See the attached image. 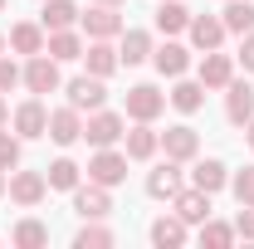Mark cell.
Segmentation results:
<instances>
[{
    "label": "cell",
    "instance_id": "obj_16",
    "mask_svg": "<svg viewBox=\"0 0 254 249\" xmlns=\"http://www.w3.org/2000/svg\"><path fill=\"white\" fill-rule=\"evenodd\" d=\"M123 142H127V161H152L161 147V132H152V123H137L132 132H123Z\"/></svg>",
    "mask_w": 254,
    "mask_h": 249
},
{
    "label": "cell",
    "instance_id": "obj_33",
    "mask_svg": "<svg viewBox=\"0 0 254 249\" xmlns=\"http://www.w3.org/2000/svg\"><path fill=\"white\" fill-rule=\"evenodd\" d=\"M0 166H5V171H15V166H20V132L10 137V132L0 127Z\"/></svg>",
    "mask_w": 254,
    "mask_h": 249
},
{
    "label": "cell",
    "instance_id": "obj_11",
    "mask_svg": "<svg viewBox=\"0 0 254 249\" xmlns=\"http://www.w3.org/2000/svg\"><path fill=\"white\" fill-rule=\"evenodd\" d=\"M68 103H73L78 113H83V108H88V113H98V108L108 103V88H103V78H93V73L73 78V83H68Z\"/></svg>",
    "mask_w": 254,
    "mask_h": 249
},
{
    "label": "cell",
    "instance_id": "obj_38",
    "mask_svg": "<svg viewBox=\"0 0 254 249\" xmlns=\"http://www.w3.org/2000/svg\"><path fill=\"white\" fill-rule=\"evenodd\" d=\"M245 137H250V147H254V118H250V123H245Z\"/></svg>",
    "mask_w": 254,
    "mask_h": 249
},
{
    "label": "cell",
    "instance_id": "obj_20",
    "mask_svg": "<svg viewBox=\"0 0 254 249\" xmlns=\"http://www.w3.org/2000/svg\"><path fill=\"white\" fill-rule=\"evenodd\" d=\"M83 63H88V73H93V78H108V73H118V49H113V44H108V39H93V44H88V49H83Z\"/></svg>",
    "mask_w": 254,
    "mask_h": 249
},
{
    "label": "cell",
    "instance_id": "obj_25",
    "mask_svg": "<svg viewBox=\"0 0 254 249\" xmlns=\"http://www.w3.org/2000/svg\"><path fill=\"white\" fill-rule=\"evenodd\" d=\"M152 245L157 249H181L186 245V220L181 215H161L157 225H152Z\"/></svg>",
    "mask_w": 254,
    "mask_h": 249
},
{
    "label": "cell",
    "instance_id": "obj_23",
    "mask_svg": "<svg viewBox=\"0 0 254 249\" xmlns=\"http://www.w3.org/2000/svg\"><path fill=\"white\" fill-rule=\"evenodd\" d=\"M157 30H161V34L190 30V10L181 5V0H157Z\"/></svg>",
    "mask_w": 254,
    "mask_h": 249
},
{
    "label": "cell",
    "instance_id": "obj_30",
    "mask_svg": "<svg viewBox=\"0 0 254 249\" xmlns=\"http://www.w3.org/2000/svg\"><path fill=\"white\" fill-rule=\"evenodd\" d=\"M44 181H49L54 190H73V186H78V166H73L68 156H59V161L49 166V176H44Z\"/></svg>",
    "mask_w": 254,
    "mask_h": 249
},
{
    "label": "cell",
    "instance_id": "obj_21",
    "mask_svg": "<svg viewBox=\"0 0 254 249\" xmlns=\"http://www.w3.org/2000/svg\"><path fill=\"white\" fill-rule=\"evenodd\" d=\"M78 15H83V10H78L73 0H44L39 25H44V34H49V30H73V25H78Z\"/></svg>",
    "mask_w": 254,
    "mask_h": 249
},
{
    "label": "cell",
    "instance_id": "obj_10",
    "mask_svg": "<svg viewBox=\"0 0 254 249\" xmlns=\"http://www.w3.org/2000/svg\"><path fill=\"white\" fill-rule=\"evenodd\" d=\"M225 118H230L235 127H245L254 118V88L250 83H235V78L225 83Z\"/></svg>",
    "mask_w": 254,
    "mask_h": 249
},
{
    "label": "cell",
    "instance_id": "obj_40",
    "mask_svg": "<svg viewBox=\"0 0 254 249\" xmlns=\"http://www.w3.org/2000/svg\"><path fill=\"white\" fill-rule=\"evenodd\" d=\"M5 186H10V181H5V166H0V195H5Z\"/></svg>",
    "mask_w": 254,
    "mask_h": 249
},
{
    "label": "cell",
    "instance_id": "obj_12",
    "mask_svg": "<svg viewBox=\"0 0 254 249\" xmlns=\"http://www.w3.org/2000/svg\"><path fill=\"white\" fill-rule=\"evenodd\" d=\"M49 137H54L59 147H73V142L83 137V118H78V108H73V103L49 113Z\"/></svg>",
    "mask_w": 254,
    "mask_h": 249
},
{
    "label": "cell",
    "instance_id": "obj_17",
    "mask_svg": "<svg viewBox=\"0 0 254 249\" xmlns=\"http://www.w3.org/2000/svg\"><path fill=\"white\" fill-rule=\"evenodd\" d=\"M176 190H181V161L166 156V166H157V171L147 176V195H152V200H171Z\"/></svg>",
    "mask_w": 254,
    "mask_h": 249
},
{
    "label": "cell",
    "instance_id": "obj_43",
    "mask_svg": "<svg viewBox=\"0 0 254 249\" xmlns=\"http://www.w3.org/2000/svg\"><path fill=\"white\" fill-rule=\"evenodd\" d=\"M0 10H5V0H0Z\"/></svg>",
    "mask_w": 254,
    "mask_h": 249
},
{
    "label": "cell",
    "instance_id": "obj_7",
    "mask_svg": "<svg viewBox=\"0 0 254 249\" xmlns=\"http://www.w3.org/2000/svg\"><path fill=\"white\" fill-rule=\"evenodd\" d=\"M73 210L83 220H103L108 210H113V195H108V186H98V181H88V186H73Z\"/></svg>",
    "mask_w": 254,
    "mask_h": 249
},
{
    "label": "cell",
    "instance_id": "obj_18",
    "mask_svg": "<svg viewBox=\"0 0 254 249\" xmlns=\"http://www.w3.org/2000/svg\"><path fill=\"white\" fill-rule=\"evenodd\" d=\"M230 78H235V59L220 54V49H210V54L200 59V83H205V88H225Z\"/></svg>",
    "mask_w": 254,
    "mask_h": 249
},
{
    "label": "cell",
    "instance_id": "obj_5",
    "mask_svg": "<svg viewBox=\"0 0 254 249\" xmlns=\"http://www.w3.org/2000/svg\"><path fill=\"white\" fill-rule=\"evenodd\" d=\"M15 132H20V142H25V137H49V108H44L39 98H25V103L15 108Z\"/></svg>",
    "mask_w": 254,
    "mask_h": 249
},
{
    "label": "cell",
    "instance_id": "obj_41",
    "mask_svg": "<svg viewBox=\"0 0 254 249\" xmlns=\"http://www.w3.org/2000/svg\"><path fill=\"white\" fill-rule=\"evenodd\" d=\"M93 5H123V0H93Z\"/></svg>",
    "mask_w": 254,
    "mask_h": 249
},
{
    "label": "cell",
    "instance_id": "obj_19",
    "mask_svg": "<svg viewBox=\"0 0 254 249\" xmlns=\"http://www.w3.org/2000/svg\"><path fill=\"white\" fill-rule=\"evenodd\" d=\"M44 54H49V59H59V63H73V59H83V39H78L73 30H49Z\"/></svg>",
    "mask_w": 254,
    "mask_h": 249
},
{
    "label": "cell",
    "instance_id": "obj_35",
    "mask_svg": "<svg viewBox=\"0 0 254 249\" xmlns=\"http://www.w3.org/2000/svg\"><path fill=\"white\" fill-rule=\"evenodd\" d=\"M20 73H25L20 63H15V59H5V54H0V93H10V88L20 83Z\"/></svg>",
    "mask_w": 254,
    "mask_h": 249
},
{
    "label": "cell",
    "instance_id": "obj_4",
    "mask_svg": "<svg viewBox=\"0 0 254 249\" xmlns=\"http://www.w3.org/2000/svg\"><path fill=\"white\" fill-rule=\"evenodd\" d=\"M123 132H127V123L118 118V113H103V108L83 123V137H88L93 147H118V142H123Z\"/></svg>",
    "mask_w": 254,
    "mask_h": 249
},
{
    "label": "cell",
    "instance_id": "obj_34",
    "mask_svg": "<svg viewBox=\"0 0 254 249\" xmlns=\"http://www.w3.org/2000/svg\"><path fill=\"white\" fill-rule=\"evenodd\" d=\"M230 186H235V200H240V205H254V166H245Z\"/></svg>",
    "mask_w": 254,
    "mask_h": 249
},
{
    "label": "cell",
    "instance_id": "obj_13",
    "mask_svg": "<svg viewBox=\"0 0 254 249\" xmlns=\"http://www.w3.org/2000/svg\"><path fill=\"white\" fill-rule=\"evenodd\" d=\"M152 63H157L161 78H181V73L190 68V49H186V44H176V39H166L161 49H152Z\"/></svg>",
    "mask_w": 254,
    "mask_h": 249
},
{
    "label": "cell",
    "instance_id": "obj_9",
    "mask_svg": "<svg viewBox=\"0 0 254 249\" xmlns=\"http://www.w3.org/2000/svg\"><path fill=\"white\" fill-rule=\"evenodd\" d=\"M5 190H10V200H15V205H39V200L49 195V181H44L39 171H15Z\"/></svg>",
    "mask_w": 254,
    "mask_h": 249
},
{
    "label": "cell",
    "instance_id": "obj_6",
    "mask_svg": "<svg viewBox=\"0 0 254 249\" xmlns=\"http://www.w3.org/2000/svg\"><path fill=\"white\" fill-rule=\"evenodd\" d=\"M161 147H166L171 161H195L200 137H195V127H190V123H176V127H166V132H161Z\"/></svg>",
    "mask_w": 254,
    "mask_h": 249
},
{
    "label": "cell",
    "instance_id": "obj_22",
    "mask_svg": "<svg viewBox=\"0 0 254 249\" xmlns=\"http://www.w3.org/2000/svg\"><path fill=\"white\" fill-rule=\"evenodd\" d=\"M44 39H49L44 25H30V20H25V25H15V30H10V49L30 59V54H44Z\"/></svg>",
    "mask_w": 254,
    "mask_h": 249
},
{
    "label": "cell",
    "instance_id": "obj_32",
    "mask_svg": "<svg viewBox=\"0 0 254 249\" xmlns=\"http://www.w3.org/2000/svg\"><path fill=\"white\" fill-rule=\"evenodd\" d=\"M108 245H113V230H103V225H83L73 235V249H108Z\"/></svg>",
    "mask_w": 254,
    "mask_h": 249
},
{
    "label": "cell",
    "instance_id": "obj_31",
    "mask_svg": "<svg viewBox=\"0 0 254 249\" xmlns=\"http://www.w3.org/2000/svg\"><path fill=\"white\" fill-rule=\"evenodd\" d=\"M230 240H235V225H220V220H200V245L225 249Z\"/></svg>",
    "mask_w": 254,
    "mask_h": 249
},
{
    "label": "cell",
    "instance_id": "obj_24",
    "mask_svg": "<svg viewBox=\"0 0 254 249\" xmlns=\"http://www.w3.org/2000/svg\"><path fill=\"white\" fill-rule=\"evenodd\" d=\"M166 103H171L176 113H200V103H205V83H200V78H195V83H190V78H181V83L166 93Z\"/></svg>",
    "mask_w": 254,
    "mask_h": 249
},
{
    "label": "cell",
    "instance_id": "obj_29",
    "mask_svg": "<svg viewBox=\"0 0 254 249\" xmlns=\"http://www.w3.org/2000/svg\"><path fill=\"white\" fill-rule=\"evenodd\" d=\"M10 240H15V249H44V245H49V225H39V220H20Z\"/></svg>",
    "mask_w": 254,
    "mask_h": 249
},
{
    "label": "cell",
    "instance_id": "obj_15",
    "mask_svg": "<svg viewBox=\"0 0 254 249\" xmlns=\"http://www.w3.org/2000/svg\"><path fill=\"white\" fill-rule=\"evenodd\" d=\"M171 210H176V215L186 220V225H200V220H210V195H205V190H176V195H171Z\"/></svg>",
    "mask_w": 254,
    "mask_h": 249
},
{
    "label": "cell",
    "instance_id": "obj_42",
    "mask_svg": "<svg viewBox=\"0 0 254 249\" xmlns=\"http://www.w3.org/2000/svg\"><path fill=\"white\" fill-rule=\"evenodd\" d=\"M0 49H5V34H0Z\"/></svg>",
    "mask_w": 254,
    "mask_h": 249
},
{
    "label": "cell",
    "instance_id": "obj_27",
    "mask_svg": "<svg viewBox=\"0 0 254 249\" xmlns=\"http://www.w3.org/2000/svg\"><path fill=\"white\" fill-rule=\"evenodd\" d=\"M220 20H225V34H250L254 30V5L250 0H225Z\"/></svg>",
    "mask_w": 254,
    "mask_h": 249
},
{
    "label": "cell",
    "instance_id": "obj_8",
    "mask_svg": "<svg viewBox=\"0 0 254 249\" xmlns=\"http://www.w3.org/2000/svg\"><path fill=\"white\" fill-rule=\"evenodd\" d=\"M78 25L88 30V39H113V34H123V15H118V5H93L88 15H78Z\"/></svg>",
    "mask_w": 254,
    "mask_h": 249
},
{
    "label": "cell",
    "instance_id": "obj_37",
    "mask_svg": "<svg viewBox=\"0 0 254 249\" xmlns=\"http://www.w3.org/2000/svg\"><path fill=\"white\" fill-rule=\"evenodd\" d=\"M235 59H240V63H245V68L254 73V30L245 34V44H240V54H235Z\"/></svg>",
    "mask_w": 254,
    "mask_h": 249
},
{
    "label": "cell",
    "instance_id": "obj_1",
    "mask_svg": "<svg viewBox=\"0 0 254 249\" xmlns=\"http://www.w3.org/2000/svg\"><path fill=\"white\" fill-rule=\"evenodd\" d=\"M161 113H166V93H161V88H152V83L127 88V118H132V123H157Z\"/></svg>",
    "mask_w": 254,
    "mask_h": 249
},
{
    "label": "cell",
    "instance_id": "obj_3",
    "mask_svg": "<svg viewBox=\"0 0 254 249\" xmlns=\"http://www.w3.org/2000/svg\"><path fill=\"white\" fill-rule=\"evenodd\" d=\"M88 181H98V186H118V181H127V152H113V147H98V156L88 161Z\"/></svg>",
    "mask_w": 254,
    "mask_h": 249
},
{
    "label": "cell",
    "instance_id": "obj_36",
    "mask_svg": "<svg viewBox=\"0 0 254 249\" xmlns=\"http://www.w3.org/2000/svg\"><path fill=\"white\" fill-rule=\"evenodd\" d=\"M235 235L254 240V205H240V220H235Z\"/></svg>",
    "mask_w": 254,
    "mask_h": 249
},
{
    "label": "cell",
    "instance_id": "obj_2",
    "mask_svg": "<svg viewBox=\"0 0 254 249\" xmlns=\"http://www.w3.org/2000/svg\"><path fill=\"white\" fill-rule=\"evenodd\" d=\"M20 83H25L30 93H59V59H49V54H30Z\"/></svg>",
    "mask_w": 254,
    "mask_h": 249
},
{
    "label": "cell",
    "instance_id": "obj_14",
    "mask_svg": "<svg viewBox=\"0 0 254 249\" xmlns=\"http://www.w3.org/2000/svg\"><path fill=\"white\" fill-rule=\"evenodd\" d=\"M190 44H195L200 54L220 49L225 44V20H215V15H190Z\"/></svg>",
    "mask_w": 254,
    "mask_h": 249
},
{
    "label": "cell",
    "instance_id": "obj_26",
    "mask_svg": "<svg viewBox=\"0 0 254 249\" xmlns=\"http://www.w3.org/2000/svg\"><path fill=\"white\" fill-rule=\"evenodd\" d=\"M225 181H230V176H225V161H215V156H210V161H195V171H190V186L205 190V195H215Z\"/></svg>",
    "mask_w": 254,
    "mask_h": 249
},
{
    "label": "cell",
    "instance_id": "obj_39",
    "mask_svg": "<svg viewBox=\"0 0 254 249\" xmlns=\"http://www.w3.org/2000/svg\"><path fill=\"white\" fill-rule=\"evenodd\" d=\"M5 118H10V108H5V98H0V127H5Z\"/></svg>",
    "mask_w": 254,
    "mask_h": 249
},
{
    "label": "cell",
    "instance_id": "obj_28",
    "mask_svg": "<svg viewBox=\"0 0 254 249\" xmlns=\"http://www.w3.org/2000/svg\"><path fill=\"white\" fill-rule=\"evenodd\" d=\"M118 59H123V63H147V59H152V34H147V30H127Z\"/></svg>",
    "mask_w": 254,
    "mask_h": 249
}]
</instances>
